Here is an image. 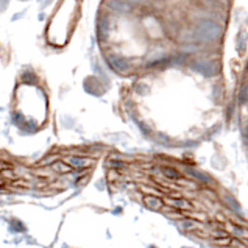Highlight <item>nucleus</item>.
Instances as JSON below:
<instances>
[{
  "label": "nucleus",
  "instance_id": "10",
  "mask_svg": "<svg viewBox=\"0 0 248 248\" xmlns=\"http://www.w3.org/2000/svg\"><path fill=\"white\" fill-rule=\"evenodd\" d=\"M234 234H237V236H248V232L245 230H242V228H239V226H236V228H234Z\"/></svg>",
  "mask_w": 248,
  "mask_h": 248
},
{
  "label": "nucleus",
  "instance_id": "4",
  "mask_svg": "<svg viewBox=\"0 0 248 248\" xmlns=\"http://www.w3.org/2000/svg\"><path fill=\"white\" fill-rule=\"evenodd\" d=\"M109 61V64L114 67L116 70H119V72H122V70H126L128 69V61H126L125 58H122V56H117V55H109L108 58H106Z\"/></svg>",
  "mask_w": 248,
  "mask_h": 248
},
{
  "label": "nucleus",
  "instance_id": "7",
  "mask_svg": "<svg viewBox=\"0 0 248 248\" xmlns=\"http://www.w3.org/2000/svg\"><path fill=\"white\" fill-rule=\"evenodd\" d=\"M170 204H173V206H176V208H181V209H189L190 208V204L187 203V202H181V200H170L169 202Z\"/></svg>",
  "mask_w": 248,
  "mask_h": 248
},
{
  "label": "nucleus",
  "instance_id": "2",
  "mask_svg": "<svg viewBox=\"0 0 248 248\" xmlns=\"http://www.w3.org/2000/svg\"><path fill=\"white\" fill-rule=\"evenodd\" d=\"M192 69L195 72L202 74L204 77H212L218 72V66L217 62L214 61H209V60H200V61H195L192 64Z\"/></svg>",
  "mask_w": 248,
  "mask_h": 248
},
{
  "label": "nucleus",
  "instance_id": "14",
  "mask_svg": "<svg viewBox=\"0 0 248 248\" xmlns=\"http://www.w3.org/2000/svg\"><path fill=\"white\" fill-rule=\"evenodd\" d=\"M245 138H247V140H248V126H247V130H245Z\"/></svg>",
  "mask_w": 248,
  "mask_h": 248
},
{
  "label": "nucleus",
  "instance_id": "8",
  "mask_svg": "<svg viewBox=\"0 0 248 248\" xmlns=\"http://www.w3.org/2000/svg\"><path fill=\"white\" fill-rule=\"evenodd\" d=\"M223 202H225L226 204H228V206H230L232 211H239V204H237L234 200H232L231 197H223Z\"/></svg>",
  "mask_w": 248,
  "mask_h": 248
},
{
  "label": "nucleus",
  "instance_id": "12",
  "mask_svg": "<svg viewBox=\"0 0 248 248\" xmlns=\"http://www.w3.org/2000/svg\"><path fill=\"white\" fill-rule=\"evenodd\" d=\"M8 6V0H0V11H3Z\"/></svg>",
  "mask_w": 248,
  "mask_h": 248
},
{
  "label": "nucleus",
  "instance_id": "13",
  "mask_svg": "<svg viewBox=\"0 0 248 248\" xmlns=\"http://www.w3.org/2000/svg\"><path fill=\"white\" fill-rule=\"evenodd\" d=\"M125 2H128V3H142V2H145V0H125Z\"/></svg>",
  "mask_w": 248,
  "mask_h": 248
},
{
  "label": "nucleus",
  "instance_id": "3",
  "mask_svg": "<svg viewBox=\"0 0 248 248\" xmlns=\"http://www.w3.org/2000/svg\"><path fill=\"white\" fill-rule=\"evenodd\" d=\"M108 8L111 11H114V13H119V14H126V13H130L133 10V6L131 3L128 2H125V0H108Z\"/></svg>",
  "mask_w": 248,
  "mask_h": 248
},
{
  "label": "nucleus",
  "instance_id": "9",
  "mask_svg": "<svg viewBox=\"0 0 248 248\" xmlns=\"http://www.w3.org/2000/svg\"><path fill=\"white\" fill-rule=\"evenodd\" d=\"M214 242L220 244V245H228V244H231V239L230 237H222V239H216Z\"/></svg>",
  "mask_w": 248,
  "mask_h": 248
},
{
  "label": "nucleus",
  "instance_id": "5",
  "mask_svg": "<svg viewBox=\"0 0 248 248\" xmlns=\"http://www.w3.org/2000/svg\"><path fill=\"white\" fill-rule=\"evenodd\" d=\"M247 41H248V34L245 30H239L236 34V50L239 55H244L247 50Z\"/></svg>",
  "mask_w": 248,
  "mask_h": 248
},
{
  "label": "nucleus",
  "instance_id": "11",
  "mask_svg": "<svg viewBox=\"0 0 248 248\" xmlns=\"http://www.w3.org/2000/svg\"><path fill=\"white\" fill-rule=\"evenodd\" d=\"M166 175H169V176H173V178H176V176H178V173L173 172L172 169H166Z\"/></svg>",
  "mask_w": 248,
  "mask_h": 248
},
{
  "label": "nucleus",
  "instance_id": "6",
  "mask_svg": "<svg viewBox=\"0 0 248 248\" xmlns=\"http://www.w3.org/2000/svg\"><path fill=\"white\" fill-rule=\"evenodd\" d=\"M145 203L148 204V206H152V208H161L162 206V203H161V200H158V198H153V197H147L145 198Z\"/></svg>",
  "mask_w": 248,
  "mask_h": 248
},
{
  "label": "nucleus",
  "instance_id": "15",
  "mask_svg": "<svg viewBox=\"0 0 248 248\" xmlns=\"http://www.w3.org/2000/svg\"><path fill=\"white\" fill-rule=\"evenodd\" d=\"M22 2H25V0H22Z\"/></svg>",
  "mask_w": 248,
  "mask_h": 248
},
{
  "label": "nucleus",
  "instance_id": "1",
  "mask_svg": "<svg viewBox=\"0 0 248 248\" xmlns=\"http://www.w3.org/2000/svg\"><path fill=\"white\" fill-rule=\"evenodd\" d=\"M222 34V28L212 19H200L195 24L194 36L200 42H212L217 41Z\"/></svg>",
  "mask_w": 248,
  "mask_h": 248
}]
</instances>
